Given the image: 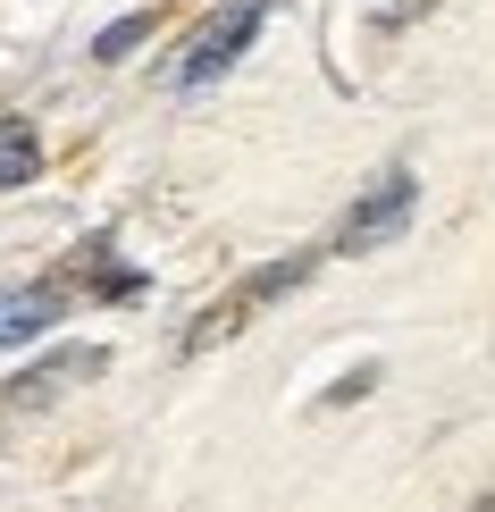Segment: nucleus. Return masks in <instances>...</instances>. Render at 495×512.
I'll list each match as a JSON object with an SVG mask.
<instances>
[{"instance_id": "20e7f679", "label": "nucleus", "mask_w": 495, "mask_h": 512, "mask_svg": "<svg viewBox=\"0 0 495 512\" xmlns=\"http://www.w3.org/2000/svg\"><path fill=\"white\" fill-rule=\"evenodd\" d=\"M93 370H101V353H93V345H68V353L34 361L26 378H9V403H51L59 387H76V378H93Z\"/></svg>"}, {"instance_id": "f257e3e1", "label": "nucleus", "mask_w": 495, "mask_h": 512, "mask_svg": "<svg viewBox=\"0 0 495 512\" xmlns=\"http://www.w3.org/2000/svg\"><path fill=\"white\" fill-rule=\"evenodd\" d=\"M261 0H235V9H219V17H202V26L185 34V51L168 59V84H177V93H193V84H219L235 59H244V42L261 34Z\"/></svg>"}, {"instance_id": "f03ea898", "label": "nucleus", "mask_w": 495, "mask_h": 512, "mask_svg": "<svg viewBox=\"0 0 495 512\" xmlns=\"http://www.w3.org/2000/svg\"><path fill=\"white\" fill-rule=\"evenodd\" d=\"M303 277H311V252H294V261H277V269H261V277H244V286H235L227 303H210L202 319H193L185 353H202V345H227V336L244 328L252 311H261V303H277V294H286V286H303Z\"/></svg>"}, {"instance_id": "0eeeda50", "label": "nucleus", "mask_w": 495, "mask_h": 512, "mask_svg": "<svg viewBox=\"0 0 495 512\" xmlns=\"http://www.w3.org/2000/svg\"><path fill=\"white\" fill-rule=\"evenodd\" d=\"M143 34H152V9H135V17H118V26L101 34V42H93V59H126V51H135Z\"/></svg>"}, {"instance_id": "39448f33", "label": "nucleus", "mask_w": 495, "mask_h": 512, "mask_svg": "<svg viewBox=\"0 0 495 512\" xmlns=\"http://www.w3.org/2000/svg\"><path fill=\"white\" fill-rule=\"evenodd\" d=\"M42 328H59V294L51 286H0V345H26Z\"/></svg>"}, {"instance_id": "7ed1b4c3", "label": "nucleus", "mask_w": 495, "mask_h": 512, "mask_svg": "<svg viewBox=\"0 0 495 512\" xmlns=\"http://www.w3.org/2000/svg\"><path fill=\"white\" fill-rule=\"evenodd\" d=\"M403 227H412V177L395 168V177H378L370 194L353 202V219L336 227L328 252H370V244H386V236H403Z\"/></svg>"}, {"instance_id": "423d86ee", "label": "nucleus", "mask_w": 495, "mask_h": 512, "mask_svg": "<svg viewBox=\"0 0 495 512\" xmlns=\"http://www.w3.org/2000/svg\"><path fill=\"white\" fill-rule=\"evenodd\" d=\"M42 168V143H34V126L26 118H0V185H26Z\"/></svg>"}]
</instances>
